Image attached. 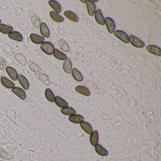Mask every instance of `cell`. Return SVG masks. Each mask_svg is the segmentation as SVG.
I'll return each instance as SVG.
<instances>
[{
  "instance_id": "d6a6232c",
  "label": "cell",
  "mask_w": 161,
  "mask_h": 161,
  "mask_svg": "<svg viewBox=\"0 0 161 161\" xmlns=\"http://www.w3.org/2000/svg\"><path fill=\"white\" fill-rule=\"evenodd\" d=\"M59 45H60L61 50L63 52L67 53L70 51V46L65 40H62V39L60 40L59 41Z\"/></svg>"
},
{
  "instance_id": "8fae6325",
  "label": "cell",
  "mask_w": 161,
  "mask_h": 161,
  "mask_svg": "<svg viewBox=\"0 0 161 161\" xmlns=\"http://www.w3.org/2000/svg\"><path fill=\"white\" fill-rule=\"evenodd\" d=\"M40 33L45 38H48L50 37V30L45 23H42L40 26Z\"/></svg>"
},
{
  "instance_id": "2e32d148",
  "label": "cell",
  "mask_w": 161,
  "mask_h": 161,
  "mask_svg": "<svg viewBox=\"0 0 161 161\" xmlns=\"http://www.w3.org/2000/svg\"><path fill=\"white\" fill-rule=\"evenodd\" d=\"M68 120L71 122L74 123H80L84 121V118L80 115L74 114L68 117Z\"/></svg>"
},
{
  "instance_id": "ba28073f",
  "label": "cell",
  "mask_w": 161,
  "mask_h": 161,
  "mask_svg": "<svg viewBox=\"0 0 161 161\" xmlns=\"http://www.w3.org/2000/svg\"><path fill=\"white\" fill-rule=\"evenodd\" d=\"M18 80L20 83L21 86L25 90H28L29 87V81L25 77L21 74H19L18 76Z\"/></svg>"
},
{
  "instance_id": "d590c367",
  "label": "cell",
  "mask_w": 161,
  "mask_h": 161,
  "mask_svg": "<svg viewBox=\"0 0 161 161\" xmlns=\"http://www.w3.org/2000/svg\"><path fill=\"white\" fill-rule=\"evenodd\" d=\"M98 1H93V2H98Z\"/></svg>"
},
{
  "instance_id": "4316f807",
  "label": "cell",
  "mask_w": 161,
  "mask_h": 161,
  "mask_svg": "<svg viewBox=\"0 0 161 161\" xmlns=\"http://www.w3.org/2000/svg\"><path fill=\"white\" fill-rule=\"evenodd\" d=\"M80 126L81 127L82 129L88 134H91L92 132V130H93L92 127L89 123L86 121H83L80 123Z\"/></svg>"
},
{
  "instance_id": "d4e9b609",
  "label": "cell",
  "mask_w": 161,
  "mask_h": 161,
  "mask_svg": "<svg viewBox=\"0 0 161 161\" xmlns=\"http://www.w3.org/2000/svg\"><path fill=\"white\" fill-rule=\"evenodd\" d=\"M9 38L12 39L13 40L15 41H19V42H21L23 40V37L21 34L19 32L17 31H12L9 34Z\"/></svg>"
},
{
  "instance_id": "44dd1931",
  "label": "cell",
  "mask_w": 161,
  "mask_h": 161,
  "mask_svg": "<svg viewBox=\"0 0 161 161\" xmlns=\"http://www.w3.org/2000/svg\"><path fill=\"white\" fill-rule=\"evenodd\" d=\"M95 150L99 155L103 156H105L108 154V151L104 147L100 144H97L95 146Z\"/></svg>"
},
{
  "instance_id": "d6986e66",
  "label": "cell",
  "mask_w": 161,
  "mask_h": 161,
  "mask_svg": "<svg viewBox=\"0 0 161 161\" xmlns=\"http://www.w3.org/2000/svg\"><path fill=\"white\" fill-rule=\"evenodd\" d=\"M63 68L67 74H70L72 70V65L70 59H67L63 64Z\"/></svg>"
},
{
  "instance_id": "836d02e7",
  "label": "cell",
  "mask_w": 161,
  "mask_h": 161,
  "mask_svg": "<svg viewBox=\"0 0 161 161\" xmlns=\"http://www.w3.org/2000/svg\"><path fill=\"white\" fill-rule=\"evenodd\" d=\"M31 22L33 25L37 29H38L40 27L41 25V21L38 16H34L33 17L31 18Z\"/></svg>"
},
{
  "instance_id": "30bf717a",
  "label": "cell",
  "mask_w": 161,
  "mask_h": 161,
  "mask_svg": "<svg viewBox=\"0 0 161 161\" xmlns=\"http://www.w3.org/2000/svg\"><path fill=\"white\" fill-rule=\"evenodd\" d=\"M35 77L43 83H44L45 85H49V84H50L49 78L47 75L45 73L43 72L37 73L35 74Z\"/></svg>"
},
{
  "instance_id": "277c9868",
  "label": "cell",
  "mask_w": 161,
  "mask_h": 161,
  "mask_svg": "<svg viewBox=\"0 0 161 161\" xmlns=\"http://www.w3.org/2000/svg\"><path fill=\"white\" fill-rule=\"evenodd\" d=\"M105 22L109 33L111 34L114 32L115 29V24L113 19L109 17H106L105 19Z\"/></svg>"
},
{
  "instance_id": "f35d334b",
  "label": "cell",
  "mask_w": 161,
  "mask_h": 161,
  "mask_svg": "<svg viewBox=\"0 0 161 161\" xmlns=\"http://www.w3.org/2000/svg\"></svg>"
},
{
  "instance_id": "7a4b0ae2",
  "label": "cell",
  "mask_w": 161,
  "mask_h": 161,
  "mask_svg": "<svg viewBox=\"0 0 161 161\" xmlns=\"http://www.w3.org/2000/svg\"><path fill=\"white\" fill-rule=\"evenodd\" d=\"M129 40L130 44L136 47L141 48L144 47V43L142 41H141L140 39L138 38L134 35H129Z\"/></svg>"
},
{
  "instance_id": "3957f363",
  "label": "cell",
  "mask_w": 161,
  "mask_h": 161,
  "mask_svg": "<svg viewBox=\"0 0 161 161\" xmlns=\"http://www.w3.org/2000/svg\"><path fill=\"white\" fill-rule=\"evenodd\" d=\"M114 35L119 39L122 42L125 44H128L129 43V36L128 35L121 30H118L114 32Z\"/></svg>"
},
{
  "instance_id": "5bb4252c",
  "label": "cell",
  "mask_w": 161,
  "mask_h": 161,
  "mask_svg": "<svg viewBox=\"0 0 161 161\" xmlns=\"http://www.w3.org/2000/svg\"><path fill=\"white\" fill-rule=\"evenodd\" d=\"M1 81L2 85L6 88L12 89L15 87L14 83H13L11 80L5 77H2L1 78Z\"/></svg>"
},
{
  "instance_id": "74e56055",
  "label": "cell",
  "mask_w": 161,
  "mask_h": 161,
  "mask_svg": "<svg viewBox=\"0 0 161 161\" xmlns=\"http://www.w3.org/2000/svg\"></svg>"
},
{
  "instance_id": "ffe728a7",
  "label": "cell",
  "mask_w": 161,
  "mask_h": 161,
  "mask_svg": "<svg viewBox=\"0 0 161 161\" xmlns=\"http://www.w3.org/2000/svg\"><path fill=\"white\" fill-rule=\"evenodd\" d=\"M64 15L65 17L73 22H77L79 20L77 16L72 11H67L64 12Z\"/></svg>"
},
{
  "instance_id": "83f0119b",
  "label": "cell",
  "mask_w": 161,
  "mask_h": 161,
  "mask_svg": "<svg viewBox=\"0 0 161 161\" xmlns=\"http://www.w3.org/2000/svg\"><path fill=\"white\" fill-rule=\"evenodd\" d=\"M13 30L14 29L12 27L6 25L0 24V32L2 34H8L10 33L11 32H12Z\"/></svg>"
},
{
  "instance_id": "e575fe53",
  "label": "cell",
  "mask_w": 161,
  "mask_h": 161,
  "mask_svg": "<svg viewBox=\"0 0 161 161\" xmlns=\"http://www.w3.org/2000/svg\"><path fill=\"white\" fill-rule=\"evenodd\" d=\"M6 67V64L4 59L0 57V69L4 71Z\"/></svg>"
},
{
  "instance_id": "1f68e13d",
  "label": "cell",
  "mask_w": 161,
  "mask_h": 161,
  "mask_svg": "<svg viewBox=\"0 0 161 161\" xmlns=\"http://www.w3.org/2000/svg\"><path fill=\"white\" fill-rule=\"evenodd\" d=\"M61 113L63 114L66 115H74L76 113V111L73 108L71 107H65V108H62L61 110Z\"/></svg>"
},
{
  "instance_id": "7402d4cb",
  "label": "cell",
  "mask_w": 161,
  "mask_h": 161,
  "mask_svg": "<svg viewBox=\"0 0 161 161\" xmlns=\"http://www.w3.org/2000/svg\"><path fill=\"white\" fill-rule=\"evenodd\" d=\"M75 90L78 93L86 96H90V90L85 87L78 86L75 88Z\"/></svg>"
},
{
  "instance_id": "52a82bcc",
  "label": "cell",
  "mask_w": 161,
  "mask_h": 161,
  "mask_svg": "<svg viewBox=\"0 0 161 161\" xmlns=\"http://www.w3.org/2000/svg\"><path fill=\"white\" fill-rule=\"evenodd\" d=\"M87 7L89 15L92 16L96 11V7L94 2L90 0L86 1Z\"/></svg>"
},
{
  "instance_id": "8992f818",
  "label": "cell",
  "mask_w": 161,
  "mask_h": 161,
  "mask_svg": "<svg viewBox=\"0 0 161 161\" xmlns=\"http://www.w3.org/2000/svg\"><path fill=\"white\" fill-rule=\"evenodd\" d=\"M11 91L14 94L17 95V96L20 97L21 100H24L26 98V94L25 92L23 89L20 87H14L12 88Z\"/></svg>"
},
{
  "instance_id": "484cf974",
  "label": "cell",
  "mask_w": 161,
  "mask_h": 161,
  "mask_svg": "<svg viewBox=\"0 0 161 161\" xmlns=\"http://www.w3.org/2000/svg\"><path fill=\"white\" fill-rule=\"evenodd\" d=\"M28 66L31 71L35 72H38L42 71L41 68L31 60L29 61L28 62Z\"/></svg>"
},
{
  "instance_id": "cb8c5ba5",
  "label": "cell",
  "mask_w": 161,
  "mask_h": 161,
  "mask_svg": "<svg viewBox=\"0 0 161 161\" xmlns=\"http://www.w3.org/2000/svg\"><path fill=\"white\" fill-rule=\"evenodd\" d=\"M49 5L55 11V12H56L57 14H60V12H61L62 8H61V5L57 2L53 1V0L49 1Z\"/></svg>"
},
{
  "instance_id": "9c48e42d",
  "label": "cell",
  "mask_w": 161,
  "mask_h": 161,
  "mask_svg": "<svg viewBox=\"0 0 161 161\" xmlns=\"http://www.w3.org/2000/svg\"><path fill=\"white\" fill-rule=\"evenodd\" d=\"M95 20H96V22L100 25H105V19L104 16L102 14V11L100 9L97 10L95 15Z\"/></svg>"
},
{
  "instance_id": "5b68a950",
  "label": "cell",
  "mask_w": 161,
  "mask_h": 161,
  "mask_svg": "<svg viewBox=\"0 0 161 161\" xmlns=\"http://www.w3.org/2000/svg\"><path fill=\"white\" fill-rule=\"evenodd\" d=\"M146 49L148 52H149L150 53L154 55L160 56L161 55V49L158 47L154 45H147L146 47Z\"/></svg>"
},
{
  "instance_id": "4fadbf2b",
  "label": "cell",
  "mask_w": 161,
  "mask_h": 161,
  "mask_svg": "<svg viewBox=\"0 0 161 161\" xmlns=\"http://www.w3.org/2000/svg\"><path fill=\"white\" fill-rule=\"evenodd\" d=\"M14 58L20 64H21L22 66H25L27 64V62L26 58L25 57L24 55L20 53H17L14 55Z\"/></svg>"
},
{
  "instance_id": "6da1fadb",
  "label": "cell",
  "mask_w": 161,
  "mask_h": 161,
  "mask_svg": "<svg viewBox=\"0 0 161 161\" xmlns=\"http://www.w3.org/2000/svg\"><path fill=\"white\" fill-rule=\"evenodd\" d=\"M40 47L43 52L48 55H52L53 53L54 50L53 44L49 42H44L43 43H42Z\"/></svg>"
},
{
  "instance_id": "4dcf8cb0",
  "label": "cell",
  "mask_w": 161,
  "mask_h": 161,
  "mask_svg": "<svg viewBox=\"0 0 161 161\" xmlns=\"http://www.w3.org/2000/svg\"><path fill=\"white\" fill-rule=\"evenodd\" d=\"M45 96L48 101L50 102H54L55 96L50 88H47L45 90Z\"/></svg>"
},
{
  "instance_id": "603a6c76",
  "label": "cell",
  "mask_w": 161,
  "mask_h": 161,
  "mask_svg": "<svg viewBox=\"0 0 161 161\" xmlns=\"http://www.w3.org/2000/svg\"><path fill=\"white\" fill-rule=\"evenodd\" d=\"M71 73L72 77L76 80L78 82H81L83 80V76L77 68H72Z\"/></svg>"
},
{
  "instance_id": "8d00e7d4",
  "label": "cell",
  "mask_w": 161,
  "mask_h": 161,
  "mask_svg": "<svg viewBox=\"0 0 161 161\" xmlns=\"http://www.w3.org/2000/svg\"><path fill=\"white\" fill-rule=\"evenodd\" d=\"M1 20H0V24H1Z\"/></svg>"
},
{
  "instance_id": "f1b7e54d",
  "label": "cell",
  "mask_w": 161,
  "mask_h": 161,
  "mask_svg": "<svg viewBox=\"0 0 161 161\" xmlns=\"http://www.w3.org/2000/svg\"><path fill=\"white\" fill-rule=\"evenodd\" d=\"M53 53L54 56L58 60H66L67 59V55L59 51L57 49H54Z\"/></svg>"
},
{
  "instance_id": "f546056e",
  "label": "cell",
  "mask_w": 161,
  "mask_h": 161,
  "mask_svg": "<svg viewBox=\"0 0 161 161\" xmlns=\"http://www.w3.org/2000/svg\"><path fill=\"white\" fill-rule=\"evenodd\" d=\"M50 15L52 20L55 22H62L64 21V18L54 11H51L50 12Z\"/></svg>"
},
{
  "instance_id": "e0dca14e",
  "label": "cell",
  "mask_w": 161,
  "mask_h": 161,
  "mask_svg": "<svg viewBox=\"0 0 161 161\" xmlns=\"http://www.w3.org/2000/svg\"><path fill=\"white\" fill-rule=\"evenodd\" d=\"M30 39L31 41L35 44H40L44 42L45 39L44 37L35 34H31L30 35Z\"/></svg>"
},
{
  "instance_id": "7c38bea8",
  "label": "cell",
  "mask_w": 161,
  "mask_h": 161,
  "mask_svg": "<svg viewBox=\"0 0 161 161\" xmlns=\"http://www.w3.org/2000/svg\"><path fill=\"white\" fill-rule=\"evenodd\" d=\"M98 140H99V135H98V132L97 130H95L92 132L90 136V142L92 146H96V144H98Z\"/></svg>"
},
{
  "instance_id": "ac0fdd59",
  "label": "cell",
  "mask_w": 161,
  "mask_h": 161,
  "mask_svg": "<svg viewBox=\"0 0 161 161\" xmlns=\"http://www.w3.org/2000/svg\"><path fill=\"white\" fill-rule=\"evenodd\" d=\"M54 102L56 105L60 108H64L68 107V103L60 96H55Z\"/></svg>"
},
{
  "instance_id": "9a60e30c",
  "label": "cell",
  "mask_w": 161,
  "mask_h": 161,
  "mask_svg": "<svg viewBox=\"0 0 161 161\" xmlns=\"http://www.w3.org/2000/svg\"><path fill=\"white\" fill-rule=\"evenodd\" d=\"M6 71L12 80L14 81L17 80L18 79V74L14 68H12L11 67H7L6 68Z\"/></svg>"
}]
</instances>
